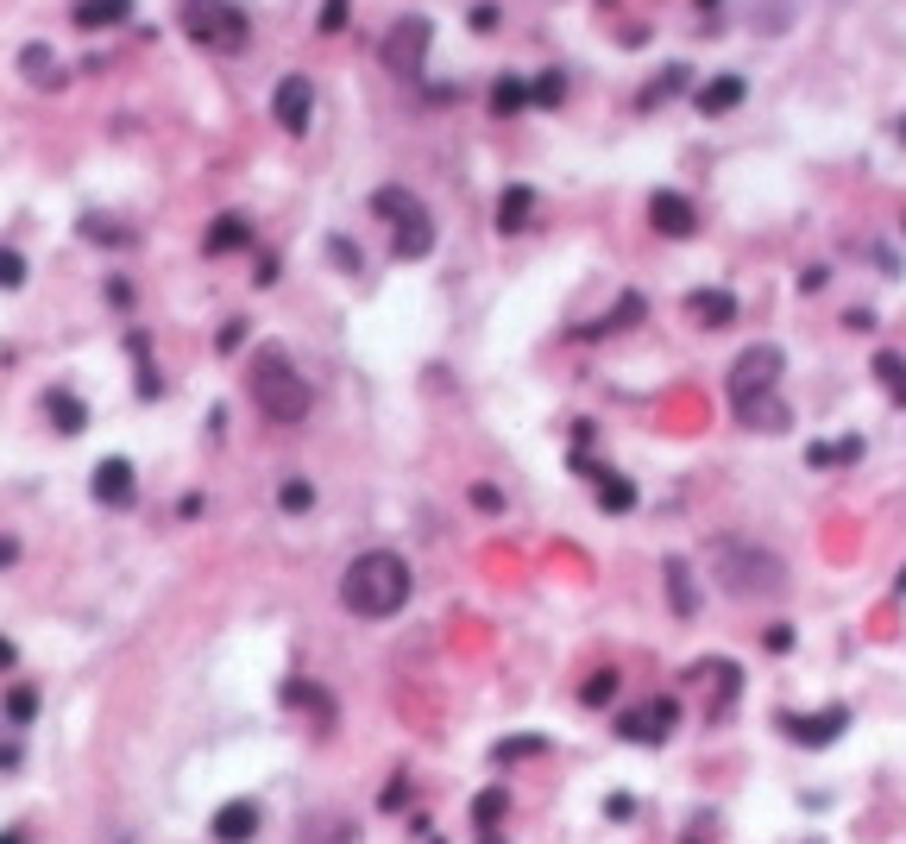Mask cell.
Here are the masks:
<instances>
[{
    "label": "cell",
    "mask_w": 906,
    "mask_h": 844,
    "mask_svg": "<svg viewBox=\"0 0 906 844\" xmlns=\"http://www.w3.org/2000/svg\"><path fill=\"white\" fill-rule=\"evenodd\" d=\"M409 592H416V574L403 562L397 548H365V555H352L347 574H340V605L352 617H397L409 605Z\"/></svg>",
    "instance_id": "obj_1"
},
{
    "label": "cell",
    "mask_w": 906,
    "mask_h": 844,
    "mask_svg": "<svg viewBox=\"0 0 906 844\" xmlns=\"http://www.w3.org/2000/svg\"><path fill=\"white\" fill-rule=\"evenodd\" d=\"M252 404H258V416L265 423H277V429H297V423H309V384H302V372L290 366V359L277 354V347H265V354H252Z\"/></svg>",
    "instance_id": "obj_2"
},
{
    "label": "cell",
    "mask_w": 906,
    "mask_h": 844,
    "mask_svg": "<svg viewBox=\"0 0 906 844\" xmlns=\"http://www.w3.org/2000/svg\"><path fill=\"white\" fill-rule=\"evenodd\" d=\"M711 567H718V587L730 599H780L787 592V562L755 548V542H718Z\"/></svg>",
    "instance_id": "obj_3"
},
{
    "label": "cell",
    "mask_w": 906,
    "mask_h": 844,
    "mask_svg": "<svg viewBox=\"0 0 906 844\" xmlns=\"http://www.w3.org/2000/svg\"><path fill=\"white\" fill-rule=\"evenodd\" d=\"M183 32L196 38L201 51H246L252 20H246V7H233V0H183Z\"/></svg>",
    "instance_id": "obj_4"
},
{
    "label": "cell",
    "mask_w": 906,
    "mask_h": 844,
    "mask_svg": "<svg viewBox=\"0 0 906 844\" xmlns=\"http://www.w3.org/2000/svg\"><path fill=\"white\" fill-rule=\"evenodd\" d=\"M372 208L397 228V258H428L434 253V221H428V208L416 189H397V183H384L372 196Z\"/></svg>",
    "instance_id": "obj_5"
},
{
    "label": "cell",
    "mask_w": 906,
    "mask_h": 844,
    "mask_svg": "<svg viewBox=\"0 0 906 844\" xmlns=\"http://www.w3.org/2000/svg\"><path fill=\"white\" fill-rule=\"evenodd\" d=\"M780 366H787V354H780L775 340H755V347H743V354H736V366H730V404L762 397V391H780Z\"/></svg>",
    "instance_id": "obj_6"
},
{
    "label": "cell",
    "mask_w": 906,
    "mask_h": 844,
    "mask_svg": "<svg viewBox=\"0 0 906 844\" xmlns=\"http://www.w3.org/2000/svg\"><path fill=\"white\" fill-rule=\"evenodd\" d=\"M428 38H434V26H428L422 13L397 20V26L384 32V45H378L384 70H397V77H422V63H428Z\"/></svg>",
    "instance_id": "obj_7"
},
{
    "label": "cell",
    "mask_w": 906,
    "mask_h": 844,
    "mask_svg": "<svg viewBox=\"0 0 906 844\" xmlns=\"http://www.w3.org/2000/svg\"><path fill=\"white\" fill-rule=\"evenodd\" d=\"M680 725V700H642V706H629L624 718H617V731H624V743H667Z\"/></svg>",
    "instance_id": "obj_8"
},
{
    "label": "cell",
    "mask_w": 906,
    "mask_h": 844,
    "mask_svg": "<svg viewBox=\"0 0 906 844\" xmlns=\"http://www.w3.org/2000/svg\"><path fill=\"white\" fill-rule=\"evenodd\" d=\"M649 228L667 233V240H693V233H699V208H693V196H680V189H654V196H649Z\"/></svg>",
    "instance_id": "obj_9"
},
{
    "label": "cell",
    "mask_w": 906,
    "mask_h": 844,
    "mask_svg": "<svg viewBox=\"0 0 906 844\" xmlns=\"http://www.w3.org/2000/svg\"><path fill=\"white\" fill-rule=\"evenodd\" d=\"M271 120L283 132H309V120H315V82H309V77H283V82H277Z\"/></svg>",
    "instance_id": "obj_10"
},
{
    "label": "cell",
    "mask_w": 906,
    "mask_h": 844,
    "mask_svg": "<svg viewBox=\"0 0 906 844\" xmlns=\"http://www.w3.org/2000/svg\"><path fill=\"white\" fill-rule=\"evenodd\" d=\"M686 681L693 687H711V700H705V718H724L730 713V700L743 693V674H736V662H693L686 668Z\"/></svg>",
    "instance_id": "obj_11"
},
{
    "label": "cell",
    "mask_w": 906,
    "mask_h": 844,
    "mask_svg": "<svg viewBox=\"0 0 906 844\" xmlns=\"http://www.w3.org/2000/svg\"><path fill=\"white\" fill-rule=\"evenodd\" d=\"M89 492H95V505H107V511H126L132 498H139V473H132V461H101L95 479H89Z\"/></svg>",
    "instance_id": "obj_12"
},
{
    "label": "cell",
    "mask_w": 906,
    "mask_h": 844,
    "mask_svg": "<svg viewBox=\"0 0 906 844\" xmlns=\"http://www.w3.org/2000/svg\"><path fill=\"white\" fill-rule=\"evenodd\" d=\"M780 725H787V738H793V743L818 750V743H837V738H844V725H850V706H825V713H812V718L787 713Z\"/></svg>",
    "instance_id": "obj_13"
},
{
    "label": "cell",
    "mask_w": 906,
    "mask_h": 844,
    "mask_svg": "<svg viewBox=\"0 0 906 844\" xmlns=\"http://www.w3.org/2000/svg\"><path fill=\"white\" fill-rule=\"evenodd\" d=\"M258 825H265L258 800H226L221 813H214V844H252Z\"/></svg>",
    "instance_id": "obj_14"
},
{
    "label": "cell",
    "mask_w": 906,
    "mask_h": 844,
    "mask_svg": "<svg viewBox=\"0 0 906 844\" xmlns=\"http://www.w3.org/2000/svg\"><path fill=\"white\" fill-rule=\"evenodd\" d=\"M686 315H693L699 328H730V322H736V297L718 290V284H711V290H693V297H686Z\"/></svg>",
    "instance_id": "obj_15"
},
{
    "label": "cell",
    "mask_w": 906,
    "mask_h": 844,
    "mask_svg": "<svg viewBox=\"0 0 906 844\" xmlns=\"http://www.w3.org/2000/svg\"><path fill=\"white\" fill-rule=\"evenodd\" d=\"M736 416H743V429H768V436H780V429L793 423V409L780 404V391H762V397H743V404H736Z\"/></svg>",
    "instance_id": "obj_16"
},
{
    "label": "cell",
    "mask_w": 906,
    "mask_h": 844,
    "mask_svg": "<svg viewBox=\"0 0 906 844\" xmlns=\"http://www.w3.org/2000/svg\"><path fill=\"white\" fill-rule=\"evenodd\" d=\"M743 95H750V82L736 77V70H730V77H711L699 89V114H705V120H718V114H730V107H743Z\"/></svg>",
    "instance_id": "obj_17"
},
{
    "label": "cell",
    "mask_w": 906,
    "mask_h": 844,
    "mask_svg": "<svg viewBox=\"0 0 906 844\" xmlns=\"http://www.w3.org/2000/svg\"><path fill=\"white\" fill-rule=\"evenodd\" d=\"M246 246H252V221H246V215H221L214 228L201 233V253H214V258H221V253H246Z\"/></svg>",
    "instance_id": "obj_18"
},
{
    "label": "cell",
    "mask_w": 906,
    "mask_h": 844,
    "mask_svg": "<svg viewBox=\"0 0 906 844\" xmlns=\"http://www.w3.org/2000/svg\"><path fill=\"white\" fill-rule=\"evenodd\" d=\"M535 221V189L528 183H510L498 196V233H523Z\"/></svg>",
    "instance_id": "obj_19"
},
{
    "label": "cell",
    "mask_w": 906,
    "mask_h": 844,
    "mask_svg": "<svg viewBox=\"0 0 906 844\" xmlns=\"http://www.w3.org/2000/svg\"><path fill=\"white\" fill-rule=\"evenodd\" d=\"M45 416L63 429V436H82V429H89V404H82L76 391H45Z\"/></svg>",
    "instance_id": "obj_20"
},
{
    "label": "cell",
    "mask_w": 906,
    "mask_h": 844,
    "mask_svg": "<svg viewBox=\"0 0 906 844\" xmlns=\"http://www.w3.org/2000/svg\"><path fill=\"white\" fill-rule=\"evenodd\" d=\"M126 20H132V0H82V7H76V26H82V32L126 26Z\"/></svg>",
    "instance_id": "obj_21"
},
{
    "label": "cell",
    "mask_w": 906,
    "mask_h": 844,
    "mask_svg": "<svg viewBox=\"0 0 906 844\" xmlns=\"http://www.w3.org/2000/svg\"><path fill=\"white\" fill-rule=\"evenodd\" d=\"M20 70H25V82H32V89H50V82H63V70H57V51H50V45H25V51H20Z\"/></svg>",
    "instance_id": "obj_22"
},
{
    "label": "cell",
    "mask_w": 906,
    "mask_h": 844,
    "mask_svg": "<svg viewBox=\"0 0 906 844\" xmlns=\"http://www.w3.org/2000/svg\"><path fill=\"white\" fill-rule=\"evenodd\" d=\"M592 479H599V505H604V511H636V486H629L624 473L604 466V473H592Z\"/></svg>",
    "instance_id": "obj_23"
},
{
    "label": "cell",
    "mask_w": 906,
    "mask_h": 844,
    "mask_svg": "<svg viewBox=\"0 0 906 844\" xmlns=\"http://www.w3.org/2000/svg\"><path fill=\"white\" fill-rule=\"evenodd\" d=\"M523 107H528V82H523V77H503V82H491V114H498V120L523 114Z\"/></svg>",
    "instance_id": "obj_24"
},
{
    "label": "cell",
    "mask_w": 906,
    "mask_h": 844,
    "mask_svg": "<svg viewBox=\"0 0 906 844\" xmlns=\"http://www.w3.org/2000/svg\"><path fill=\"white\" fill-rule=\"evenodd\" d=\"M277 505H283V517H302L309 505H315V486H309L302 473H283V486H277Z\"/></svg>",
    "instance_id": "obj_25"
},
{
    "label": "cell",
    "mask_w": 906,
    "mask_h": 844,
    "mask_svg": "<svg viewBox=\"0 0 906 844\" xmlns=\"http://www.w3.org/2000/svg\"><path fill=\"white\" fill-rule=\"evenodd\" d=\"M875 379L894 404H906V359L901 354H875Z\"/></svg>",
    "instance_id": "obj_26"
},
{
    "label": "cell",
    "mask_w": 906,
    "mask_h": 844,
    "mask_svg": "<svg viewBox=\"0 0 906 844\" xmlns=\"http://www.w3.org/2000/svg\"><path fill=\"white\" fill-rule=\"evenodd\" d=\"M805 461H812V466H837V461H862V436H850V441H818V448H805Z\"/></svg>",
    "instance_id": "obj_27"
},
{
    "label": "cell",
    "mask_w": 906,
    "mask_h": 844,
    "mask_svg": "<svg viewBox=\"0 0 906 844\" xmlns=\"http://www.w3.org/2000/svg\"><path fill=\"white\" fill-rule=\"evenodd\" d=\"M528 102H535V107H560V102H567V77H560V70L535 77V82H528Z\"/></svg>",
    "instance_id": "obj_28"
},
{
    "label": "cell",
    "mask_w": 906,
    "mask_h": 844,
    "mask_svg": "<svg viewBox=\"0 0 906 844\" xmlns=\"http://www.w3.org/2000/svg\"><path fill=\"white\" fill-rule=\"evenodd\" d=\"M667 592H674V612L680 617L693 612V574H686V562H667Z\"/></svg>",
    "instance_id": "obj_29"
},
{
    "label": "cell",
    "mask_w": 906,
    "mask_h": 844,
    "mask_svg": "<svg viewBox=\"0 0 906 844\" xmlns=\"http://www.w3.org/2000/svg\"><path fill=\"white\" fill-rule=\"evenodd\" d=\"M32 713H38V693H32V687L7 693V725H13V731H20V725H32Z\"/></svg>",
    "instance_id": "obj_30"
},
{
    "label": "cell",
    "mask_w": 906,
    "mask_h": 844,
    "mask_svg": "<svg viewBox=\"0 0 906 844\" xmlns=\"http://www.w3.org/2000/svg\"><path fill=\"white\" fill-rule=\"evenodd\" d=\"M498 813H510V794H503V788H485V794H478V807H473L478 832H491V819H498Z\"/></svg>",
    "instance_id": "obj_31"
},
{
    "label": "cell",
    "mask_w": 906,
    "mask_h": 844,
    "mask_svg": "<svg viewBox=\"0 0 906 844\" xmlns=\"http://www.w3.org/2000/svg\"><path fill=\"white\" fill-rule=\"evenodd\" d=\"M579 700H585V706H604V700H617V674H611V668H604V674H592V681L579 687Z\"/></svg>",
    "instance_id": "obj_32"
},
{
    "label": "cell",
    "mask_w": 906,
    "mask_h": 844,
    "mask_svg": "<svg viewBox=\"0 0 906 844\" xmlns=\"http://www.w3.org/2000/svg\"><path fill=\"white\" fill-rule=\"evenodd\" d=\"M25 284V258L20 253H0V290H20Z\"/></svg>",
    "instance_id": "obj_33"
},
{
    "label": "cell",
    "mask_w": 906,
    "mask_h": 844,
    "mask_svg": "<svg viewBox=\"0 0 906 844\" xmlns=\"http://www.w3.org/2000/svg\"><path fill=\"white\" fill-rule=\"evenodd\" d=\"M542 750V738H516V743H498V763H510V756H535Z\"/></svg>",
    "instance_id": "obj_34"
},
{
    "label": "cell",
    "mask_w": 906,
    "mask_h": 844,
    "mask_svg": "<svg viewBox=\"0 0 906 844\" xmlns=\"http://www.w3.org/2000/svg\"><path fill=\"white\" fill-rule=\"evenodd\" d=\"M347 26V0H327L322 7V32H340Z\"/></svg>",
    "instance_id": "obj_35"
},
{
    "label": "cell",
    "mask_w": 906,
    "mask_h": 844,
    "mask_svg": "<svg viewBox=\"0 0 906 844\" xmlns=\"http://www.w3.org/2000/svg\"><path fill=\"white\" fill-rule=\"evenodd\" d=\"M0 768H20V738H0Z\"/></svg>",
    "instance_id": "obj_36"
},
{
    "label": "cell",
    "mask_w": 906,
    "mask_h": 844,
    "mask_svg": "<svg viewBox=\"0 0 906 844\" xmlns=\"http://www.w3.org/2000/svg\"><path fill=\"white\" fill-rule=\"evenodd\" d=\"M334 258H340L347 271H359V246H347V240H334Z\"/></svg>",
    "instance_id": "obj_37"
},
{
    "label": "cell",
    "mask_w": 906,
    "mask_h": 844,
    "mask_svg": "<svg viewBox=\"0 0 906 844\" xmlns=\"http://www.w3.org/2000/svg\"><path fill=\"white\" fill-rule=\"evenodd\" d=\"M13 562H20V542H13V536H0V567H13Z\"/></svg>",
    "instance_id": "obj_38"
},
{
    "label": "cell",
    "mask_w": 906,
    "mask_h": 844,
    "mask_svg": "<svg viewBox=\"0 0 906 844\" xmlns=\"http://www.w3.org/2000/svg\"><path fill=\"white\" fill-rule=\"evenodd\" d=\"M0 668H13V637H0Z\"/></svg>",
    "instance_id": "obj_39"
},
{
    "label": "cell",
    "mask_w": 906,
    "mask_h": 844,
    "mask_svg": "<svg viewBox=\"0 0 906 844\" xmlns=\"http://www.w3.org/2000/svg\"><path fill=\"white\" fill-rule=\"evenodd\" d=\"M0 844H25V832H20V825H13V832H7V839H0Z\"/></svg>",
    "instance_id": "obj_40"
},
{
    "label": "cell",
    "mask_w": 906,
    "mask_h": 844,
    "mask_svg": "<svg viewBox=\"0 0 906 844\" xmlns=\"http://www.w3.org/2000/svg\"><path fill=\"white\" fill-rule=\"evenodd\" d=\"M478 844H503V839H498V832H478Z\"/></svg>",
    "instance_id": "obj_41"
},
{
    "label": "cell",
    "mask_w": 906,
    "mask_h": 844,
    "mask_svg": "<svg viewBox=\"0 0 906 844\" xmlns=\"http://www.w3.org/2000/svg\"><path fill=\"white\" fill-rule=\"evenodd\" d=\"M699 7H718V0H699Z\"/></svg>",
    "instance_id": "obj_42"
},
{
    "label": "cell",
    "mask_w": 906,
    "mask_h": 844,
    "mask_svg": "<svg viewBox=\"0 0 906 844\" xmlns=\"http://www.w3.org/2000/svg\"><path fill=\"white\" fill-rule=\"evenodd\" d=\"M901 139H906V120H901Z\"/></svg>",
    "instance_id": "obj_43"
}]
</instances>
